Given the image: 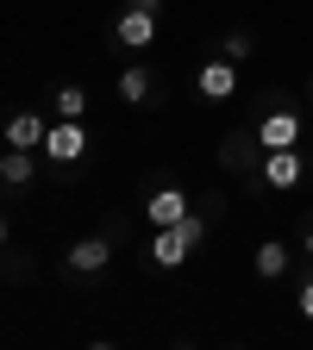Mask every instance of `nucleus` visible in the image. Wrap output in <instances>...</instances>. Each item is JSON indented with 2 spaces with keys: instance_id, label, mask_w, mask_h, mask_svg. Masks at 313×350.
<instances>
[{
  "instance_id": "f257e3e1",
  "label": "nucleus",
  "mask_w": 313,
  "mask_h": 350,
  "mask_svg": "<svg viewBox=\"0 0 313 350\" xmlns=\"http://www.w3.org/2000/svg\"><path fill=\"white\" fill-rule=\"evenodd\" d=\"M207 238V219L188 206L182 219H175V226H157V244H151V262L157 269H182V262L195 256V244Z\"/></svg>"
},
{
  "instance_id": "f03ea898",
  "label": "nucleus",
  "mask_w": 313,
  "mask_h": 350,
  "mask_svg": "<svg viewBox=\"0 0 313 350\" xmlns=\"http://www.w3.org/2000/svg\"><path fill=\"white\" fill-rule=\"evenodd\" d=\"M44 157H51V163H82L88 157L82 119H51V131H44Z\"/></svg>"
},
{
  "instance_id": "7ed1b4c3",
  "label": "nucleus",
  "mask_w": 313,
  "mask_h": 350,
  "mask_svg": "<svg viewBox=\"0 0 313 350\" xmlns=\"http://www.w3.org/2000/svg\"><path fill=\"white\" fill-rule=\"evenodd\" d=\"M257 144H263V150H295V144H301V113L270 107V113L257 119Z\"/></svg>"
},
{
  "instance_id": "20e7f679",
  "label": "nucleus",
  "mask_w": 313,
  "mask_h": 350,
  "mask_svg": "<svg viewBox=\"0 0 313 350\" xmlns=\"http://www.w3.org/2000/svg\"><path fill=\"white\" fill-rule=\"evenodd\" d=\"M257 175H263V182H270L276 194H288V188H301V175H307V157H301V150H263Z\"/></svg>"
},
{
  "instance_id": "39448f33",
  "label": "nucleus",
  "mask_w": 313,
  "mask_h": 350,
  "mask_svg": "<svg viewBox=\"0 0 313 350\" xmlns=\"http://www.w3.org/2000/svg\"><path fill=\"white\" fill-rule=\"evenodd\" d=\"M113 38L125 44V51H151V44H157V13H151V7H132V0H125V13H119Z\"/></svg>"
},
{
  "instance_id": "423d86ee",
  "label": "nucleus",
  "mask_w": 313,
  "mask_h": 350,
  "mask_svg": "<svg viewBox=\"0 0 313 350\" xmlns=\"http://www.w3.org/2000/svg\"><path fill=\"white\" fill-rule=\"evenodd\" d=\"M195 88H201L207 100H232V94H238V63H232V57H213V63H201Z\"/></svg>"
},
{
  "instance_id": "0eeeda50",
  "label": "nucleus",
  "mask_w": 313,
  "mask_h": 350,
  "mask_svg": "<svg viewBox=\"0 0 313 350\" xmlns=\"http://www.w3.org/2000/svg\"><path fill=\"white\" fill-rule=\"evenodd\" d=\"M44 131H51V119H44V113H13L7 119V150H44Z\"/></svg>"
},
{
  "instance_id": "6e6552de",
  "label": "nucleus",
  "mask_w": 313,
  "mask_h": 350,
  "mask_svg": "<svg viewBox=\"0 0 313 350\" xmlns=\"http://www.w3.org/2000/svg\"><path fill=\"white\" fill-rule=\"evenodd\" d=\"M107 262H113V244H107V238H75V244H69V269H75V275H101Z\"/></svg>"
},
{
  "instance_id": "1a4fd4ad",
  "label": "nucleus",
  "mask_w": 313,
  "mask_h": 350,
  "mask_svg": "<svg viewBox=\"0 0 313 350\" xmlns=\"http://www.w3.org/2000/svg\"><path fill=\"white\" fill-rule=\"evenodd\" d=\"M182 213H188V194L182 188H151V200H145V219H151V226H175Z\"/></svg>"
},
{
  "instance_id": "9d476101",
  "label": "nucleus",
  "mask_w": 313,
  "mask_h": 350,
  "mask_svg": "<svg viewBox=\"0 0 313 350\" xmlns=\"http://www.w3.org/2000/svg\"><path fill=\"white\" fill-rule=\"evenodd\" d=\"M257 150H263V144H257V131H232L219 157H226V169H232V175H251V169H257Z\"/></svg>"
},
{
  "instance_id": "9b49d317",
  "label": "nucleus",
  "mask_w": 313,
  "mask_h": 350,
  "mask_svg": "<svg viewBox=\"0 0 313 350\" xmlns=\"http://www.w3.org/2000/svg\"><path fill=\"white\" fill-rule=\"evenodd\" d=\"M288 262H295V256H288V244H282V238H270V244H257L251 269H257L263 282H282V275H288Z\"/></svg>"
},
{
  "instance_id": "f8f14e48",
  "label": "nucleus",
  "mask_w": 313,
  "mask_h": 350,
  "mask_svg": "<svg viewBox=\"0 0 313 350\" xmlns=\"http://www.w3.org/2000/svg\"><path fill=\"white\" fill-rule=\"evenodd\" d=\"M151 88H157V81H151V69H145V63L119 69V100H125V107H145V100H151Z\"/></svg>"
},
{
  "instance_id": "ddd939ff",
  "label": "nucleus",
  "mask_w": 313,
  "mask_h": 350,
  "mask_svg": "<svg viewBox=\"0 0 313 350\" xmlns=\"http://www.w3.org/2000/svg\"><path fill=\"white\" fill-rule=\"evenodd\" d=\"M32 175H38L32 150H7V157H0V182H7V188H32Z\"/></svg>"
},
{
  "instance_id": "4468645a",
  "label": "nucleus",
  "mask_w": 313,
  "mask_h": 350,
  "mask_svg": "<svg viewBox=\"0 0 313 350\" xmlns=\"http://www.w3.org/2000/svg\"><path fill=\"white\" fill-rule=\"evenodd\" d=\"M51 113H57V119H82V113H88V88H82V81H63L57 94H51Z\"/></svg>"
},
{
  "instance_id": "2eb2a0df",
  "label": "nucleus",
  "mask_w": 313,
  "mask_h": 350,
  "mask_svg": "<svg viewBox=\"0 0 313 350\" xmlns=\"http://www.w3.org/2000/svg\"><path fill=\"white\" fill-rule=\"evenodd\" d=\"M219 57L245 63V57H251V31H226V44H219Z\"/></svg>"
},
{
  "instance_id": "dca6fc26",
  "label": "nucleus",
  "mask_w": 313,
  "mask_h": 350,
  "mask_svg": "<svg viewBox=\"0 0 313 350\" xmlns=\"http://www.w3.org/2000/svg\"><path fill=\"white\" fill-rule=\"evenodd\" d=\"M295 306H301V319H313V282L301 288V300H295Z\"/></svg>"
},
{
  "instance_id": "f3484780",
  "label": "nucleus",
  "mask_w": 313,
  "mask_h": 350,
  "mask_svg": "<svg viewBox=\"0 0 313 350\" xmlns=\"http://www.w3.org/2000/svg\"><path fill=\"white\" fill-rule=\"evenodd\" d=\"M132 7H151V13H163V0H132Z\"/></svg>"
},
{
  "instance_id": "a211bd4d",
  "label": "nucleus",
  "mask_w": 313,
  "mask_h": 350,
  "mask_svg": "<svg viewBox=\"0 0 313 350\" xmlns=\"http://www.w3.org/2000/svg\"><path fill=\"white\" fill-rule=\"evenodd\" d=\"M301 244H307V256H313V226H307V238H301Z\"/></svg>"
},
{
  "instance_id": "6ab92c4d",
  "label": "nucleus",
  "mask_w": 313,
  "mask_h": 350,
  "mask_svg": "<svg viewBox=\"0 0 313 350\" xmlns=\"http://www.w3.org/2000/svg\"><path fill=\"white\" fill-rule=\"evenodd\" d=\"M0 244H7V213H0Z\"/></svg>"
}]
</instances>
